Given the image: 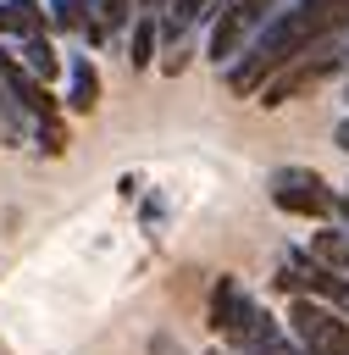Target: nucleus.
Listing matches in <instances>:
<instances>
[{"mask_svg":"<svg viewBox=\"0 0 349 355\" xmlns=\"http://www.w3.org/2000/svg\"><path fill=\"white\" fill-rule=\"evenodd\" d=\"M205 316H211V333L222 338V349H233V355H249L260 338H271V333L283 327V316H271V311H266L233 272H222V277L211 283Z\"/></svg>","mask_w":349,"mask_h":355,"instance_id":"obj_1","label":"nucleus"},{"mask_svg":"<svg viewBox=\"0 0 349 355\" xmlns=\"http://www.w3.org/2000/svg\"><path fill=\"white\" fill-rule=\"evenodd\" d=\"M266 200H271L283 216L321 222V227L338 216V189H332L316 166H271V178H266Z\"/></svg>","mask_w":349,"mask_h":355,"instance_id":"obj_2","label":"nucleus"},{"mask_svg":"<svg viewBox=\"0 0 349 355\" xmlns=\"http://www.w3.org/2000/svg\"><path fill=\"white\" fill-rule=\"evenodd\" d=\"M283 6H288V0H233V6H222V11L205 22V61L222 72V67H227V61H233Z\"/></svg>","mask_w":349,"mask_h":355,"instance_id":"obj_3","label":"nucleus"},{"mask_svg":"<svg viewBox=\"0 0 349 355\" xmlns=\"http://www.w3.org/2000/svg\"><path fill=\"white\" fill-rule=\"evenodd\" d=\"M283 327L288 338L299 344V355H349V316H338L332 305L321 300H288L283 311Z\"/></svg>","mask_w":349,"mask_h":355,"instance_id":"obj_4","label":"nucleus"},{"mask_svg":"<svg viewBox=\"0 0 349 355\" xmlns=\"http://www.w3.org/2000/svg\"><path fill=\"white\" fill-rule=\"evenodd\" d=\"M349 72V61H343V39L338 44H321V50H310V55H299V61H288L255 100L266 105V111H277V105H288V100H299V94H310L316 83H327V78H343Z\"/></svg>","mask_w":349,"mask_h":355,"instance_id":"obj_5","label":"nucleus"},{"mask_svg":"<svg viewBox=\"0 0 349 355\" xmlns=\"http://www.w3.org/2000/svg\"><path fill=\"white\" fill-rule=\"evenodd\" d=\"M0 78H6V89H11V100H17V111H22L28 122L61 116V94H55L50 83H39V78L17 61V50H0Z\"/></svg>","mask_w":349,"mask_h":355,"instance_id":"obj_6","label":"nucleus"},{"mask_svg":"<svg viewBox=\"0 0 349 355\" xmlns=\"http://www.w3.org/2000/svg\"><path fill=\"white\" fill-rule=\"evenodd\" d=\"M44 11H50V28L55 33H72L89 50H105L111 44V33L100 22V0H44Z\"/></svg>","mask_w":349,"mask_h":355,"instance_id":"obj_7","label":"nucleus"},{"mask_svg":"<svg viewBox=\"0 0 349 355\" xmlns=\"http://www.w3.org/2000/svg\"><path fill=\"white\" fill-rule=\"evenodd\" d=\"M61 61H66L61 111H72V116H89V111L100 105V67H94V55H89V50H72V55H61Z\"/></svg>","mask_w":349,"mask_h":355,"instance_id":"obj_8","label":"nucleus"},{"mask_svg":"<svg viewBox=\"0 0 349 355\" xmlns=\"http://www.w3.org/2000/svg\"><path fill=\"white\" fill-rule=\"evenodd\" d=\"M33 33H50V11L44 0H0V39L22 44Z\"/></svg>","mask_w":349,"mask_h":355,"instance_id":"obj_9","label":"nucleus"},{"mask_svg":"<svg viewBox=\"0 0 349 355\" xmlns=\"http://www.w3.org/2000/svg\"><path fill=\"white\" fill-rule=\"evenodd\" d=\"M17 61H22V67H28L39 83H50V89H55V78L66 72V61H61V44H55L50 33H33V39H22V44H17Z\"/></svg>","mask_w":349,"mask_h":355,"instance_id":"obj_10","label":"nucleus"},{"mask_svg":"<svg viewBox=\"0 0 349 355\" xmlns=\"http://www.w3.org/2000/svg\"><path fill=\"white\" fill-rule=\"evenodd\" d=\"M122 55H127L133 72L155 67V55H161V22H155V17H133V28H127V39H122Z\"/></svg>","mask_w":349,"mask_h":355,"instance_id":"obj_11","label":"nucleus"},{"mask_svg":"<svg viewBox=\"0 0 349 355\" xmlns=\"http://www.w3.org/2000/svg\"><path fill=\"white\" fill-rule=\"evenodd\" d=\"M28 139H33V150H39V155H50V161H55V155H66V144H72V133H66V122H61V116L33 122V133H28Z\"/></svg>","mask_w":349,"mask_h":355,"instance_id":"obj_12","label":"nucleus"},{"mask_svg":"<svg viewBox=\"0 0 349 355\" xmlns=\"http://www.w3.org/2000/svg\"><path fill=\"white\" fill-rule=\"evenodd\" d=\"M194 50H199L194 39H183V44H172V50H161V55H155L161 78H183V72H188V61H194Z\"/></svg>","mask_w":349,"mask_h":355,"instance_id":"obj_13","label":"nucleus"},{"mask_svg":"<svg viewBox=\"0 0 349 355\" xmlns=\"http://www.w3.org/2000/svg\"><path fill=\"white\" fill-rule=\"evenodd\" d=\"M100 22H105V33H111V44H116V33L133 28V0H100Z\"/></svg>","mask_w":349,"mask_h":355,"instance_id":"obj_14","label":"nucleus"},{"mask_svg":"<svg viewBox=\"0 0 349 355\" xmlns=\"http://www.w3.org/2000/svg\"><path fill=\"white\" fill-rule=\"evenodd\" d=\"M172 0H133V17H161Z\"/></svg>","mask_w":349,"mask_h":355,"instance_id":"obj_15","label":"nucleus"},{"mask_svg":"<svg viewBox=\"0 0 349 355\" xmlns=\"http://www.w3.org/2000/svg\"><path fill=\"white\" fill-rule=\"evenodd\" d=\"M338 227H349V189H338V216H332Z\"/></svg>","mask_w":349,"mask_h":355,"instance_id":"obj_16","label":"nucleus"},{"mask_svg":"<svg viewBox=\"0 0 349 355\" xmlns=\"http://www.w3.org/2000/svg\"><path fill=\"white\" fill-rule=\"evenodd\" d=\"M343 100H349V72H343Z\"/></svg>","mask_w":349,"mask_h":355,"instance_id":"obj_17","label":"nucleus"}]
</instances>
